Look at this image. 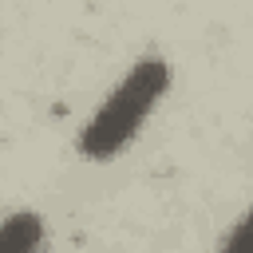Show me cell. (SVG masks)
Segmentation results:
<instances>
[{
	"label": "cell",
	"mask_w": 253,
	"mask_h": 253,
	"mask_svg": "<svg viewBox=\"0 0 253 253\" xmlns=\"http://www.w3.org/2000/svg\"><path fill=\"white\" fill-rule=\"evenodd\" d=\"M170 79H174V71H170L166 55H158V51L138 55L126 67V75L107 91V99L87 115V123L75 134V150L87 162H111V158H119L138 138V130L146 126V119L158 111L162 95L170 91Z\"/></svg>",
	"instance_id": "cell-1"
},
{
	"label": "cell",
	"mask_w": 253,
	"mask_h": 253,
	"mask_svg": "<svg viewBox=\"0 0 253 253\" xmlns=\"http://www.w3.org/2000/svg\"><path fill=\"white\" fill-rule=\"evenodd\" d=\"M43 237H47V225H43V213L36 210H12L0 221V253H40Z\"/></svg>",
	"instance_id": "cell-2"
},
{
	"label": "cell",
	"mask_w": 253,
	"mask_h": 253,
	"mask_svg": "<svg viewBox=\"0 0 253 253\" xmlns=\"http://www.w3.org/2000/svg\"><path fill=\"white\" fill-rule=\"evenodd\" d=\"M217 253H249V213H241L217 241Z\"/></svg>",
	"instance_id": "cell-3"
}]
</instances>
